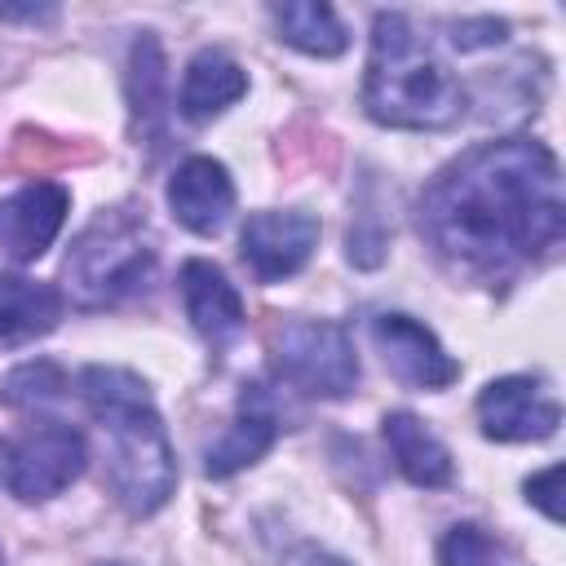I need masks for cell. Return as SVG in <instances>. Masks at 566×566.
I'll use <instances>...</instances> for the list:
<instances>
[{
    "label": "cell",
    "instance_id": "6da1fadb",
    "mask_svg": "<svg viewBox=\"0 0 566 566\" xmlns=\"http://www.w3.org/2000/svg\"><path fill=\"white\" fill-rule=\"evenodd\" d=\"M562 221V168L553 150L531 137L473 146L420 199V226L433 248L482 274L557 248Z\"/></svg>",
    "mask_w": 566,
    "mask_h": 566
},
{
    "label": "cell",
    "instance_id": "7a4b0ae2",
    "mask_svg": "<svg viewBox=\"0 0 566 566\" xmlns=\"http://www.w3.org/2000/svg\"><path fill=\"white\" fill-rule=\"evenodd\" d=\"M80 394L88 411L111 429V486L133 517L168 504L177 486L168 433L150 407V389L128 367H84Z\"/></svg>",
    "mask_w": 566,
    "mask_h": 566
},
{
    "label": "cell",
    "instance_id": "3957f363",
    "mask_svg": "<svg viewBox=\"0 0 566 566\" xmlns=\"http://www.w3.org/2000/svg\"><path fill=\"white\" fill-rule=\"evenodd\" d=\"M363 106L389 128H447L464 111V88L402 13H376Z\"/></svg>",
    "mask_w": 566,
    "mask_h": 566
},
{
    "label": "cell",
    "instance_id": "277c9868",
    "mask_svg": "<svg viewBox=\"0 0 566 566\" xmlns=\"http://www.w3.org/2000/svg\"><path fill=\"white\" fill-rule=\"evenodd\" d=\"M155 265L146 230L128 212L97 217L66 256V283L80 305H111L128 296Z\"/></svg>",
    "mask_w": 566,
    "mask_h": 566
},
{
    "label": "cell",
    "instance_id": "5b68a950",
    "mask_svg": "<svg viewBox=\"0 0 566 566\" xmlns=\"http://www.w3.org/2000/svg\"><path fill=\"white\" fill-rule=\"evenodd\" d=\"M84 438L71 424L40 420L0 442V482L18 500H53L84 473Z\"/></svg>",
    "mask_w": 566,
    "mask_h": 566
},
{
    "label": "cell",
    "instance_id": "8992f818",
    "mask_svg": "<svg viewBox=\"0 0 566 566\" xmlns=\"http://www.w3.org/2000/svg\"><path fill=\"white\" fill-rule=\"evenodd\" d=\"M279 371L314 398H340L358 380V354L336 323H292L279 336Z\"/></svg>",
    "mask_w": 566,
    "mask_h": 566
},
{
    "label": "cell",
    "instance_id": "52a82bcc",
    "mask_svg": "<svg viewBox=\"0 0 566 566\" xmlns=\"http://www.w3.org/2000/svg\"><path fill=\"white\" fill-rule=\"evenodd\" d=\"M482 433L495 442H539L557 433L562 407L531 376H500L478 394Z\"/></svg>",
    "mask_w": 566,
    "mask_h": 566
},
{
    "label": "cell",
    "instance_id": "ba28073f",
    "mask_svg": "<svg viewBox=\"0 0 566 566\" xmlns=\"http://www.w3.org/2000/svg\"><path fill=\"white\" fill-rule=\"evenodd\" d=\"M239 248H243V261L252 265L256 279H265V283L287 279L314 256L318 217H310L301 208H292V212H252L243 234H239Z\"/></svg>",
    "mask_w": 566,
    "mask_h": 566
},
{
    "label": "cell",
    "instance_id": "9c48e42d",
    "mask_svg": "<svg viewBox=\"0 0 566 566\" xmlns=\"http://www.w3.org/2000/svg\"><path fill=\"white\" fill-rule=\"evenodd\" d=\"M371 336H376L385 363L420 389H447L460 376V363L438 345V336L407 314H376Z\"/></svg>",
    "mask_w": 566,
    "mask_h": 566
},
{
    "label": "cell",
    "instance_id": "30bf717a",
    "mask_svg": "<svg viewBox=\"0 0 566 566\" xmlns=\"http://www.w3.org/2000/svg\"><path fill=\"white\" fill-rule=\"evenodd\" d=\"M71 208L66 186L57 181H31L0 199V243L9 248L13 261H35L62 230Z\"/></svg>",
    "mask_w": 566,
    "mask_h": 566
},
{
    "label": "cell",
    "instance_id": "8fae6325",
    "mask_svg": "<svg viewBox=\"0 0 566 566\" xmlns=\"http://www.w3.org/2000/svg\"><path fill=\"white\" fill-rule=\"evenodd\" d=\"M168 208L195 234L221 230L234 208V181H230L226 164L208 159V155H190L168 181Z\"/></svg>",
    "mask_w": 566,
    "mask_h": 566
},
{
    "label": "cell",
    "instance_id": "7c38bea8",
    "mask_svg": "<svg viewBox=\"0 0 566 566\" xmlns=\"http://www.w3.org/2000/svg\"><path fill=\"white\" fill-rule=\"evenodd\" d=\"M181 296H186V314L203 340L226 345L243 332V318H248L243 301H239L234 283L212 261H186L181 265Z\"/></svg>",
    "mask_w": 566,
    "mask_h": 566
},
{
    "label": "cell",
    "instance_id": "4fadbf2b",
    "mask_svg": "<svg viewBox=\"0 0 566 566\" xmlns=\"http://www.w3.org/2000/svg\"><path fill=\"white\" fill-rule=\"evenodd\" d=\"M274 433H279L274 411L265 407L261 389L248 385L243 398H239V420L230 424V433H226L217 447H208V455H203V473H208V478H230V473L248 469L252 460H261V455L270 451Z\"/></svg>",
    "mask_w": 566,
    "mask_h": 566
},
{
    "label": "cell",
    "instance_id": "5bb4252c",
    "mask_svg": "<svg viewBox=\"0 0 566 566\" xmlns=\"http://www.w3.org/2000/svg\"><path fill=\"white\" fill-rule=\"evenodd\" d=\"M243 93H248L243 66L230 53H221V49H203L186 66V80H181V115L186 119H212L230 102H239Z\"/></svg>",
    "mask_w": 566,
    "mask_h": 566
},
{
    "label": "cell",
    "instance_id": "9a60e30c",
    "mask_svg": "<svg viewBox=\"0 0 566 566\" xmlns=\"http://www.w3.org/2000/svg\"><path fill=\"white\" fill-rule=\"evenodd\" d=\"M385 442L402 469L407 482L416 486H447L451 482V455L447 447L411 416V411H389L385 416Z\"/></svg>",
    "mask_w": 566,
    "mask_h": 566
},
{
    "label": "cell",
    "instance_id": "2e32d148",
    "mask_svg": "<svg viewBox=\"0 0 566 566\" xmlns=\"http://www.w3.org/2000/svg\"><path fill=\"white\" fill-rule=\"evenodd\" d=\"M62 318V296L49 283L0 274V340L18 345L31 336L53 332Z\"/></svg>",
    "mask_w": 566,
    "mask_h": 566
},
{
    "label": "cell",
    "instance_id": "e0dca14e",
    "mask_svg": "<svg viewBox=\"0 0 566 566\" xmlns=\"http://www.w3.org/2000/svg\"><path fill=\"white\" fill-rule=\"evenodd\" d=\"M274 27H279V40H287L292 49L314 53V57H336V53H345V44H349V35H345L336 9L323 4V0H292V4H279V9H274Z\"/></svg>",
    "mask_w": 566,
    "mask_h": 566
},
{
    "label": "cell",
    "instance_id": "ac0fdd59",
    "mask_svg": "<svg viewBox=\"0 0 566 566\" xmlns=\"http://www.w3.org/2000/svg\"><path fill=\"white\" fill-rule=\"evenodd\" d=\"M438 566H513L509 548L500 539H491L482 526L460 522L442 535L438 544Z\"/></svg>",
    "mask_w": 566,
    "mask_h": 566
},
{
    "label": "cell",
    "instance_id": "d6986e66",
    "mask_svg": "<svg viewBox=\"0 0 566 566\" xmlns=\"http://www.w3.org/2000/svg\"><path fill=\"white\" fill-rule=\"evenodd\" d=\"M66 376L53 363H22L0 380V398L9 407H44L53 398H62Z\"/></svg>",
    "mask_w": 566,
    "mask_h": 566
},
{
    "label": "cell",
    "instance_id": "ffe728a7",
    "mask_svg": "<svg viewBox=\"0 0 566 566\" xmlns=\"http://www.w3.org/2000/svg\"><path fill=\"white\" fill-rule=\"evenodd\" d=\"M159 84H164L159 49H155V40H142V44L133 49V102H137V111H155Z\"/></svg>",
    "mask_w": 566,
    "mask_h": 566
},
{
    "label": "cell",
    "instance_id": "44dd1931",
    "mask_svg": "<svg viewBox=\"0 0 566 566\" xmlns=\"http://www.w3.org/2000/svg\"><path fill=\"white\" fill-rule=\"evenodd\" d=\"M557 486H562V464H553V469H544V473H535V478H526V500L531 504H539L553 522H562V504H557Z\"/></svg>",
    "mask_w": 566,
    "mask_h": 566
},
{
    "label": "cell",
    "instance_id": "7402d4cb",
    "mask_svg": "<svg viewBox=\"0 0 566 566\" xmlns=\"http://www.w3.org/2000/svg\"><path fill=\"white\" fill-rule=\"evenodd\" d=\"M451 31H455V35H451L455 49H482V44H500V40H504V22H495V18H482V22H455Z\"/></svg>",
    "mask_w": 566,
    "mask_h": 566
},
{
    "label": "cell",
    "instance_id": "603a6c76",
    "mask_svg": "<svg viewBox=\"0 0 566 566\" xmlns=\"http://www.w3.org/2000/svg\"><path fill=\"white\" fill-rule=\"evenodd\" d=\"M106 566H124V562H106Z\"/></svg>",
    "mask_w": 566,
    "mask_h": 566
}]
</instances>
